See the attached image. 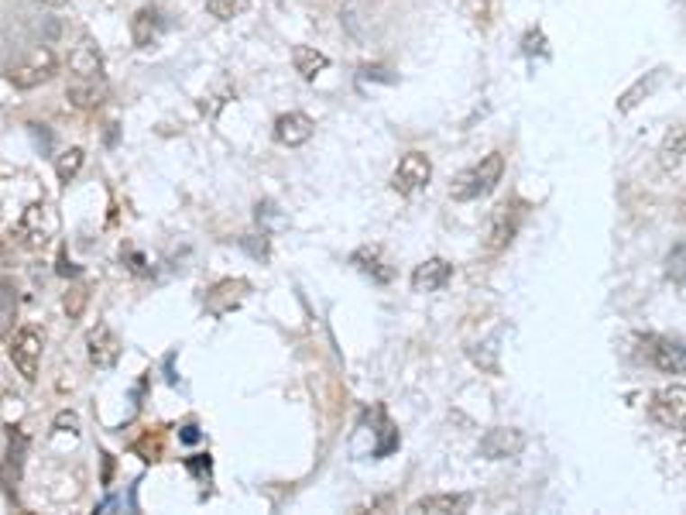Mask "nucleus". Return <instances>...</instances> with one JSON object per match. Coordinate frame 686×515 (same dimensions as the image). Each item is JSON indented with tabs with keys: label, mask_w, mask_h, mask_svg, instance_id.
Returning a JSON list of instances; mask_svg holds the SVG:
<instances>
[{
	"label": "nucleus",
	"mask_w": 686,
	"mask_h": 515,
	"mask_svg": "<svg viewBox=\"0 0 686 515\" xmlns=\"http://www.w3.org/2000/svg\"><path fill=\"white\" fill-rule=\"evenodd\" d=\"M505 176V155L501 151H491L484 155L477 166L464 168L450 185V196L456 203H470V200H481V196H491L498 183Z\"/></svg>",
	"instance_id": "f257e3e1"
},
{
	"label": "nucleus",
	"mask_w": 686,
	"mask_h": 515,
	"mask_svg": "<svg viewBox=\"0 0 686 515\" xmlns=\"http://www.w3.org/2000/svg\"><path fill=\"white\" fill-rule=\"evenodd\" d=\"M638 357L663 375H686V340H676V337H663V333L638 337Z\"/></svg>",
	"instance_id": "f03ea898"
},
{
	"label": "nucleus",
	"mask_w": 686,
	"mask_h": 515,
	"mask_svg": "<svg viewBox=\"0 0 686 515\" xmlns=\"http://www.w3.org/2000/svg\"><path fill=\"white\" fill-rule=\"evenodd\" d=\"M55 234V217L52 210L45 206V203H28L24 206V213L18 217L14 223V238H18L21 248H28V251H41L49 238Z\"/></svg>",
	"instance_id": "7ed1b4c3"
},
{
	"label": "nucleus",
	"mask_w": 686,
	"mask_h": 515,
	"mask_svg": "<svg viewBox=\"0 0 686 515\" xmlns=\"http://www.w3.org/2000/svg\"><path fill=\"white\" fill-rule=\"evenodd\" d=\"M55 73H59V59H55L52 49L41 45V49H35L21 66L7 69V83H11L14 90H35L41 83L55 79Z\"/></svg>",
	"instance_id": "20e7f679"
},
{
	"label": "nucleus",
	"mask_w": 686,
	"mask_h": 515,
	"mask_svg": "<svg viewBox=\"0 0 686 515\" xmlns=\"http://www.w3.org/2000/svg\"><path fill=\"white\" fill-rule=\"evenodd\" d=\"M41 348H45V337H41L38 327H21V330L14 333V340H11V361H14V368H18V375L28 385L38 382Z\"/></svg>",
	"instance_id": "39448f33"
},
{
	"label": "nucleus",
	"mask_w": 686,
	"mask_h": 515,
	"mask_svg": "<svg viewBox=\"0 0 686 515\" xmlns=\"http://www.w3.org/2000/svg\"><path fill=\"white\" fill-rule=\"evenodd\" d=\"M649 416L666 429L686 433V385H666L649 395Z\"/></svg>",
	"instance_id": "423d86ee"
},
{
	"label": "nucleus",
	"mask_w": 686,
	"mask_h": 515,
	"mask_svg": "<svg viewBox=\"0 0 686 515\" xmlns=\"http://www.w3.org/2000/svg\"><path fill=\"white\" fill-rule=\"evenodd\" d=\"M433 179V162H429V155H422V151H405L402 155V162L398 168L392 172V189H395L398 196H416L419 189H426Z\"/></svg>",
	"instance_id": "0eeeda50"
},
{
	"label": "nucleus",
	"mask_w": 686,
	"mask_h": 515,
	"mask_svg": "<svg viewBox=\"0 0 686 515\" xmlns=\"http://www.w3.org/2000/svg\"><path fill=\"white\" fill-rule=\"evenodd\" d=\"M519 223H522L519 203H501V206H494L491 223H488V238H484V251H488V255L505 251L508 244L515 240V234H519Z\"/></svg>",
	"instance_id": "6e6552de"
},
{
	"label": "nucleus",
	"mask_w": 686,
	"mask_h": 515,
	"mask_svg": "<svg viewBox=\"0 0 686 515\" xmlns=\"http://www.w3.org/2000/svg\"><path fill=\"white\" fill-rule=\"evenodd\" d=\"M525 447V437L522 429H511V426H494L488 429L484 437H481V447H477V454L484 460H511L519 457Z\"/></svg>",
	"instance_id": "1a4fd4ad"
},
{
	"label": "nucleus",
	"mask_w": 686,
	"mask_h": 515,
	"mask_svg": "<svg viewBox=\"0 0 686 515\" xmlns=\"http://www.w3.org/2000/svg\"><path fill=\"white\" fill-rule=\"evenodd\" d=\"M86 354H90L93 368L110 371L121 361V340H117V333L110 330L107 323H96L90 330V337H86Z\"/></svg>",
	"instance_id": "9d476101"
},
{
	"label": "nucleus",
	"mask_w": 686,
	"mask_h": 515,
	"mask_svg": "<svg viewBox=\"0 0 686 515\" xmlns=\"http://www.w3.org/2000/svg\"><path fill=\"white\" fill-rule=\"evenodd\" d=\"M66 100L73 104L76 111H96L107 100V79L104 76H90V79L73 76L69 86H66Z\"/></svg>",
	"instance_id": "9b49d317"
},
{
	"label": "nucleus",
	"mask_w": 686,
	"mask_h": 515,
	"mask_svg": "<svg viewBox=\"0 0 686 515\" xmlns=\"http://www.w3.org/2000/svg\"><path fill=\"white\" fill-rule=\"evenodd\" d=\"M312 131H316V124H312V117L302 111H289V113H282L278 121H275V141L278 145H285V148H299V145H306L309 138H312Z\"/></svg>",
	"instance_id": "f8f14e48"
},
{
	"label": "nucleus",
	"mask_w": 686,
	"mask_h": 515,
	"mask_svg": "<svg viewBox=\"0 0 686 515\" xmlns=\"http://www.w3.org/2000/svg\"><path fill=\"white\" fill-rule=\"evenodd\" d=\"M453 278V265L447 258H426L412 272V289L416 293H439L447 289V282Z\"/></svg>",
	"instance_id": "ddd939ff"
},
{
	"label": "nucleus",
	"mask_w": 686,
	"mask_h": 515,
	"mask_svg": "<svg viewBox=\"0 0 686 515\" xmlns=\"http://www.w3.org/2000/svg\"><path fill=\"white\" fill-rule=\"evenodd\" d=\"M69 73L79 76V79L104 76V56H100V49L93 45L90 38H83L79 45H73V52H69Z\"/></svg>",
	"instance_id": "4468645a"
},
{
	"label": "nucleus",
	"mask_w": 686,
	"mask_h": 515,
	"mask_svg": "<svg viewBox=\"0 0 686 515\" xmlns=\"http://www.w3.org/2000/svg\"><path fill=\"white\" fill-rule=\"evenodd\" d=\"M470 505V495L464 492H453V495H426L409 505V512L416 515H450V512H464Z\"/></svg>",
	"instance_id": "2eb2a0df"
},
{
	"label": "nucleus",
	"mask_w": 686,
	"mask_h": 515,
	"mask_svg": "<svg viewBox=\"0 0 686 515\" xmlns=\"http://www.w3.org/2000/svg\"><path fill=\"white\" fill-rule=\"evenodd\" d=\"M158 35H162V11H158V7H141V11L131 18V41H134L138 49H148Z\"/></svg>",
	"instance_id": "dca6fc26"
},
{
	"label": "nucleus",
	"mask_w": 686,
	"mask_h": 515,
	"mask_svg": "<svg viewBox=\"0 0 686 515\" xmlns=\"http://www.w3.org/2000/svg\"><path fill=\"white\" fill-rule=\"evenodd\" d=\"M683 158H686V128L676 124V128L666 131V138L659 145V168L663 172H676V168L683 166Z\"/></svg>",
	"instance_id": "f3484780"
},
{
	"label": "nucleus",
	"mask_w": 686,
	"mask_h": 515,
	"mask_svg": "<svg viewBox=\"0 0 686 515\" xmlns=\"http://www.w3.org/2000/svg\"><path fill=\"white\" fill-rule=\"evenodd\" d=\"M663 73H666V69H652L649 76H642V79H635L632 86H628V90H625V93H621V96H618V113H632L635 107L642 104V100H649L652 93H655V86L663 83Z\"/></svg>",
	"instance_id": "a211bd4d"
},
{
	"label": "nucleus",
	"mask_w": 686,
	"mask_h": 515,
	"mask_svg": "<svg viewBox=\"0 0 686 515\" xmlns=\"http://www.w3.org/2000/svg\"><path fill=\"white\" fill-rule=\"evenodd\" d=\"M292 62H295V73L302 76L306 83H312V79L329 66V59H326L320 49H312V45H295V49H292Z\"/></svg>",
	"instance_id": "6ab92c4d"
},
{
	"label": "nucleus",
	"mask_w": 686,
	"mask_h": 515,
	"mask_svg": "<svg viewBox=\"0 0 686 515\" xmlns=\"http://www.w3.org/2000/svg\"><path fill=\"white\" fill-rule=\"evenodd\" d=\"M354 268L364 272V276H371L375 282H392V268L381 261L378 248H361V251H354Z\"/></svg>",
	"instance_id": "aec40b11"
},
{
	"label": "nucleus",
	"mask_w": 686,
	"mask_h": 515,
	"mask_svg": "<svg viewBox=\"0 0 686 515\" xmlns=\"http://www.w3.org/2000/svg\"><path fill=\"white\" fill-rule=\"evenodd\" d=\"M86 162V151L83 148H66L59 158H55V176H59V183H73L76 176H79V168Z\"/></svg>",
	"instance_id": "412c9836"
},
{
	"label": "nucleus",
	"mask_w": 686,
	"mask_h": 515,
	"mask_svg": "<svg viewBox=\"0 0 686 515\" xmlns=\"http://www.w3.org/2000/svg\"><path fill=\"white\" fill-rule=\"evenodd\" d=\"M244 4H248V0H206V11L217 21H230Z\"/></svg>",
	"instance_id": "4be33fe9"
},
{
	"label": "nucleus",
	"mask_w": 686,
	"mask_h": 515,
	"mask_svg": "<svg viewBox=\"0 0 686 515\" xmlns=\"http://www.w3.org/2000/svg\"><path fill=\"white\" fill-rule=\"evenodd\" d=\"M62 306H66V316H69V320H79V316H83V306H86V289H79V285L69 289Z\"/></svg>",
	"instance_id": "5701e85b"
},
{
	"label": "nucleus",
	"mask_w": 686,
	"mask_h": 515,
	"mask_svg": "<svg viewBox=\"0 0 686 515\" xmlns=\"http://www.w3.org/2000/svg\"><path fill=\"white\" fill-rule=\"evenodd\" d=\"M522 52L525 56H546V52H549V49H546V35H542L539 28H536V32H525Z\"/></svg>",
	"instance_id": "b1692460"
},
{
	"label": "nucleus",
	"mask_w": 686,
	"mask_h": 515,
	"mask_svg": "<svg viewBox=\"0 0 686 515\" xmlns=\"http://www.w3.org/2000/svg\"><path fill=\"white\" fill-rule=\"evenodd\" d=\"M134 450L141 454V460H158V457H162V437L155 433V440H151V433H148L145 440L134 443Z\"/></svg>",
	"instance_id": "393cba45"
},
{
	"label": "nucleus",
	"mask_w": 686,
	"mask_h": 515,
	"mask_svg": "<svg viewBox=\"0 0 686 515\" xmlns=\"http://www.w3.org/2000/svg\"><path fill=\"white\" fill-rule=\"evenodd\" d=\"M55 429H79L76 412H59V416H55Z\"/></svg>",
	"instance_id": "a878e982"
},
{
	"label": "nucleus",
	"mask_w": 686,
	"mask_h": 515,
	"mask_svg": "<svg viewBox=\"0 0 686 515\" xmlns=\"http://www.w3.org/2000/svg\"><path fill=\"white\" fill-rule=\"evenodd\" d=\"M14 261V248L7 244V238H0V268H7Z\"/></svg>",
	"instance_id": "bb28decb"
},
{
	"label": "nucleus",
	"mask_w": 686,
	"mask_h": 515,
	"mask_svg": "<svg viewBox=\"0 0 686 515\" xmlns=\"http://www.w3.org/2000/svg\"><path fill=\"white\" fill-rule=\"evenodd\" d=\"M76 272H79V268H76L73 261H69V255L62 251V255H59V276H76Z\"/></svg>",
	"instance_id": "cd10ccee"
},
{
	"label": "nucleus",
	"mask_w": 686,
	"mask_h": 515,
	"mask_svg": "<svg viewBox=\"0 0 686 515\" xmlns=\"http://www.w3.org/2000/svg\"><path fill=\"white\" fill-rule=\"evenodd\" d=\"M189 467H193L196 474H210V457H206V454H199L196 460H189Z\"/></svg>",
	"instance_id": "c85d7f7f"
},
{
	"label": "nucleus",
	"mask_w": 686,
	"mask_h": 515,
	"mask_svg": "<svg viewBox=\"0 0 686 515\" xmlns=\"http://www.w3.org/2000/svg\"><path fill=\"white\" fill-rule=\"evenodd\" d=\"M110 478H113V457L104 454V484H110Z\"/></svg>",
	"instance_id": "c756f323"
},
{
	"label": "nucleus",
	"mask_w": 686,
	"mask_h": 515,
	"mask_svg": "<svg viewBox=\"0 0 686 515\" xmlns=\"http://www.w3.org/2000/svg\"><path fill=\"white\" fill-rule=\"evenodd\" d=\"M676 217L686 223V185H683V193H680V200H676Z\"/></svg>",
	"instance_id": "7c9ffc66"
},
{
	"label": "nucleus",
	"mask_w": 686,
	"mask_h": 515,
	"mask_svg": "<svg viewBox=\"0 0 686 515\" xmlns=\"http://www.w3.org/2000/svg\"><path fill=\"white\" fill-rule=\"evenodd\" d=\"M182 440H185V443H196V440H199L196 426H185V433H182Z\"/></svg>",
	"instance_id": "2f4dec72"
},
{
	"label": "nucleus",
	"mask_w": 686,
	"mask_h": 515,
	"mask_svg": "<svg viewBox=\"0 0 686 515\" xmlns=\"http://www.w3.org/2000/svg\"><path fill=\"white\" fill-rule=\"evenodd\" d=\"M117 141V124H107V145Z\"/></svg>",
	"instance_id": "473e14b6"
},
{
	"label": "nucleus",
	"mask_w": 686,
	"mask_h": 515,
	"mask_svg": "<svg viewBox=\"0 0 686 515\" xmlns=\"http://www.w3.org/2000/svg\"><path fill=\"white\" fill-rule=\"evenodd\" d=\"M41 4H45V7H66L69 0H41Z\"/></svg>",
	"instance_id": "72a5a7b5"
}]
</instances>
